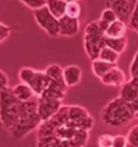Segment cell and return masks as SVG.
Wrapping results in <instances>:
<instances>
[{
	"label": "cell",
	"mask_w": 138,
	"mask_h": 147,
	"mask_svg": "<svg viewBox=\"0 0 138 147\" xmlns=\"http://www.w3.org/2000/svg\"><path fill=\"white\" fill-rule=\"evenodd\" d=\"M83 46L91 60L98 58L100 51L105 46V31L100 27L98 21L86 25L83 37Z\"/></svg>",
	"instance_id": "277c9868"
},
{
	"label": "cell",
	"mask_w": 138,
	"mask_h": 147,
	"mask_svg": "<svg viewBox=\"0 0 138 147\" xmlns=\"http://www.w3.org/2000/svg\"><path fill=\"white\" fill-rule=\"evenodd\" d=\"M66 1H68V2H69V1H71V0H66Z\"/></svg>",
	"instance_id": "836d02e7"
},
{
	"label": "cell",
	"mask_w": 138,
	"mask_h": 147,
	"mask_svg": "<svg viewBox=\"0 0 138 147\" xmlns=\"http://www.w3.org/2000/svg\"><path fill=\"white\" fill-rule=\"evenodd\" d=\"M82 69L77 65H69L64 68V83L67 88L77 86L82 80Z\"/></svg>",
	"instance_id": "8fae6325"
},
{
	"label": "cell",
	"mask_w": 138,
	"mask_h": 147,
	"mask_svg": "<svg viewBox=\"0 0 138 147\" xmlns=\"http://www.w3.org/2000/svg\"><path fill=\"white\" fill-rule=\"evenodd\" d=\"M102 120L109 127H122L135 118V113L130 103L121 98L111 100L102 111Z\"/></svg>",
	"instance_id": "7a4b0ae2"
},
{
	"label": "cell",
	"mask_w": 138,
	"mask_h": 147,
	"mask_svg": "<svg viewBox=\"0 0 138 147\" xmlns=\"http://www.w3.org/2000/svg\"><path fill=\"white\" fill-rule=\"evenodd\" d=\"M127 37L119 38V39H111V38L105 37V45L110 47L111 49L115 51L118 54L121 55L126 49L127 46Z\"/></svg>",
	"instance_id": "ac0fdd59"
},
{
	"label": "cell",
	"mask_w": 138,
	"mask_h": 147,
	"mask_svg": "<svg viewBox=\"0 0 138 147\" xmlns=\"http://www.w3.org/2000/svg\"><path fill=\"white\" fill-rule=\"evenodd\" d=\"M137 0H107V8L111 9L120 21L128 25Z\"/></svg>",
	"instance_id": "52a82bcc"
},
{
	"label": "cell",
	"mask_w": 138,
	"mask_h": 147,
	"mask_svg": "<svg viewBox=\"0 0 138 147\" xmlns=\"http://www.w3.org/2000/svg\"><path fill=\"white\" fill-rule=\"evenodd\" d=\"M9 88V78L2 70L0 69V92Z\"/></svg>",
	"instance_id": "83f0119b"
},
{
	"label": "cell",
	"mask_w": 138,
	"mask_h": 147,
	"mask_svg": "<svg viewBox=\"0 0 138 147\" xmlns=\"http://www.w3.org/2000/svg\"><path fill=\"white\" fill-rule=\"evenodd\" d=\"M33 17L38 26L52 38L59 36V22L50 13L46 7L33 11Z\"/></svg>",
	"instance_id": "8992f818"
},
{
	"label": "cell",
	"mask_w": 138,
	"mask_h": 147,
	"mask_svg": "<svg viewBox=\"0 0 138 147\" xmlns=\"http://www.w3.org/2000/svg\"><path fill=\"white\" fill-rule=\"evenodd\" d=\"M18 78L20 83H25L31 87V89L35 91L37 97H40L44 92V90L48 88L51 80H50L44 71H38L33 68L25 67L22 68L18 72Z\"/></svg>",
	"instance_id": "5b68a950"
},
{
	"label": "cell",
	"mask_w": 138,
	"mask_h": 147,
	"mask_svg": "<svg viewBox=\"0 0 138 147\" xmlns=\"http://www.w3.org/2000/svg\"><path fill=\"white\" fill-rule=\"evenodd\" d=\"M137 1H138V0H137Z\"/></svg>",
	"instance_id": "d590c367"
},
{
	"label": "cell",
	"mask_w": 138,
	"mask_h": 147,
	"mask_svg": "<svg viewBox=\"0 0 138 147\" xmlns=\"http://www.w3.org/2000/svg\"><path fill=\"white\" fill-rule=\"evenodd\" d=\"M71 1H78V2H79V1H80V0H71Z\"/></svg>",
	"instance_id": "d6a6232c"
},
{
	"label": "cell",
	"mask_w": 138,
	"mask_h": 147,
	"mask_svg": "<svg viewBox=\"0 0 138 147\" xmlns=\"http://www.w3.org/2000/svg\"><path fill=\"white\" fill-rule=\"evenodd\" d=\"M138 72V52L135 54L134 58H133V61L130 65V78H133L135 74Z\"/></svg>",
	"instance_id": "f1b7e54d"
},
{
	"label": "cell",
	"mask_w": 138,
	"mask_h": 147,
	"mask_svg": "<svg viewBox=\"0 0 138 147\" xmlns=\"http://www.w3.org/2000/svg\"><path fill=\"white\" fill-rule=\"evenodd\" d=\"M99 59H102L104 61H107L109 63H112V65H117L119 58H120V54H118L115 51L111 49L108 46H104L99 53V56H98Z\"/></svg>",
	"instance_id": "ffe728a7"
},
{
	"label": "cell",
	"mask_w": 138,
	"mask_h": 147,
	"mask_svg": "<svg viewBox=\"0 0 138 147\" xmlns=\"http://www.w3.org/2000/svg\"><path fill=\"white\" fill-rule=\"evenodd\" d=\"M137 97H138V91L136 90L134 85L130 83V81H127L121 87L120 94H119V98H121L122 100H124L127 103H132Z\"/></svg>",
	"instance_id": "2e32d148"
},
{
	"label": "cell",
	"mask_w": 138,
	"mask_h": 147,
	"mask_svg": "<svg viewBox=\"0 0 138 147\" xmlns=\"http://www.w3.org/2000/svg\"><path fill=\"white\" fill-rule=\"evenodd\" d=\"M127 28H128L127 24L118 20L107 27V29L105 30V37L111 38V39H119V38L126 37Z\"/></svg>",
	"instance_id": "4fadbf2b"
},
{
	"label": "cell",
	"mask_w": 138,
	"mask_h": 147,
	"mask_svg": "<svg viewBox=\"0 0 138 147\" xmlns=\"http://www.w3.org/2000/svg\"><path fill=\"white\" fill-rule=\"evenodd\" d=\"M113 136L111 134H102L97 140L98 147H112Z\"/></svg>",
	"instance_id": "cb8c5ba5"
},
{
	"label": "cell",
	"mask_w": 138,
	"mask_h": 147,
	"mask_svg": "<svg viewBox=\"0 0 138 147\" xmlns=\"http://www.w3.org/2000/svg\"><path fill=\"white\" fill-rule=\"evenodd\" d=\"M127 141L132 147H138V125L133 127L127 134Z\"/></svg>",
	"instance_id": "603a6c76"
},
{
	"label": "cell",
	"mask_w": 138,
	"mask_h": 147,
	"mask_svg": "<svg viewBox=\"0 0 138 147\" xmlns=\"http://www.w3.org/2000/svg\"><path fill=\"white\" fill-rule=\"evenodd\" d=\"M44 73L51 81L65 84L64 83V68H61L59 65L54 63V65H48L44 70Z\"/></svg>",
	"instance_id": "e0dca14e"
},
{
	"label": "cell",
	"mask_w": 138,
	"mask_h": 147,
	"mask_svg": "<svg viewBox=\"0 0 138 147\" xmlns=\"http://www.w3.org/2000/svg\"><path fill=\"white\" fill-rule=\"evenodd\" d=\"M115 65H112L107 61H104L99 58H96V59L92 60V71H93L94 75L100 80L108 71H110Z\"/></svg>",
	"instance_id": "9a60e30c"
},
{
	"label": "cell",
	"mask_w": 138,
	"mask_h": 147,
	"mask_svg": "<svg viewBox=\"0 0 138 147\" xmlns=\"http://www.w3.org/2000/svg\"><path fill=\"white\" fill-rule=\"evenodd\" d=\"M118 20L119 18H118V16L115 15V13H114L111 9L107 8L102 12V15H100L99 20H98V23H99L100 27H102V28L104 29V31H105L109 25H111L115 21H118Z\"/></svg>",
	"instance_id": "d6986e66"
},
{
	"label": "cell",
	"mask_w": 138,
	"mask_h": 147,
	"mask_svg": "<svg viewBox=\"0 0 138 147\" xmlns=\"http://www.w3.org/2000/svg\"><path fill=\"white\" fill-rule=\"evenodd\" d=\"M135 118L138 119V112H137V113H135Z\"/></svg>",
	"instance_id": "1f68e13d"
},
{
	"label": "cell",
	"mask_w": 138,
	"mask_h": 147,
	"mask_svg": "<svg viewBox=\"0 0 138 147\" xmlns=\"http://www.w3.org/2000/svg\"><path fill=\"white\" fill-rule=\"evenodd\" d=\"M42 123L38 115V97L31 101L23 102L22 112L16 123L14 125L10 133L15 140H20L28 135L31 131L38 129Z\"/></svg>",
	"instance_id": "6da1fadb"
},
{
	"label": "cell",
	"mask_w": 138,
	"mask_h": 147,
	"mask_svg": "<svg viewBox=\"0 0 138 147\" xmlns=\"http://www.w3.org/2000/svg\"><path fill=\"white\" fill-rule=\"evenodd\" d=\"M100 82L106 86H112V87H122L126 82L127 78L124 71L120 69L118 65L113 67L112 69L108 71L107 73L100 78Z\"/></svg>",
	"instance_id": "9c48e42d"
},
{
	"label": "cell",
	"mask_w": 138,
	"mask_h": 147,
	"mask_svg": "<svg viewBox=\"0 0 138 147\" xmlns=\"http://www.w3.org/2000/svg\"><path fill=\"white\" fill-rule=\"evenodd\" d=\"M128 141L125 135H114L113 136V144L112 147H127Z\"/></svg>",
	"instance_id": "484cf974"
},
{
	"label": "cell",
	"mask_w": 138,
	"mask_h": 147,
	"mask_svg": "<svg viewBox=\"0 0 138 147\" xmlns=\"http://www.w3.org/2000/svg\"><path fill=\"white\" fill-rule=\"evenodd\" d=\"M128 28L133 29L135 31H138V1L136 5H135V9L133 11V14L130 18V22H128Z\"/></svg>",
	"instance_id": "d4e9b609"
},
{
	"label": "cell",
	"mask_w": 138,
	"mask_h": 147,
	"mask_svg": "<svg viewBox=\"0 0 138 147\" xmlns=\"http://www.w3.org/2000/svg\"><path fill=\"white\" fill-rule=\"evenodd\" d=\"M63 107V101L57 99L38 97V115L41 121L44 123L51 119Z\"/></svg>",
	"instance_id": "ba28073f"
},
{
	"label": "cell",
	"mask_w": 138,
	"mask_h": 147,
	"mask_svg": "<svg viewBox=\"0 0 138 147\" xmlns=\"http://www.w3.org/2000/svg\"><path fill=\"white\" fill-rule=\"evenodd\" d=\"M66 15L72 18H79L81 15V5L78 1H69L66 8Z\"/></svg>",
	"instance_id": "44dd1931"
},
{
	"label": "cell",
	"mask_w": 138,
	"mask_h": 147,
	"mask_svg": "<svg viewBox=\"0 0 138 147\" xmlns=\"http://www.w3.org/2000/svg\"><path fill=\"white\" fill-rule=\"evenodd\" d=\"M20 1L33 11L46 7V0H20Z\"/></svg>",
	"instance_id": "7402d4cb"
},
{
	"label": "cell",
	"mask_w": 138,
	"mask_h": 147,
	"mask_svg": "<svg viewBox=\"0 0 138 147\" xmlns=\"http://www.w3.org/2000/svg\"><path fill=\"white\" fill-rule=\"evenodd\" d=\"M137 33H138V31H137Z\"/></svg>",
	"instance_id": "e575fe53"
},
{
	"label": "cell",
	"mask_w": 138,
	"mask_h": 147,
	"mask_svg": "<svg viewBox=\"0 0 138 147\" xmlns=\"http://www.w3.org/2000/svg\"><path fill=\"white\" fill-rule=\"evenodd\" d=\"M130 83L134 85V87L136 88V90L138 91V78H130Z\"/></svg>",
	"instance_id": "4dcf8cb0"
},
{
	"label": "cell",
	"mask_w": 138,
	"mask_h": 147,
	"mask_svg": "<svg viewBox=\"0 0 138 147\" xmlns=\"http://www.w3.org/2000/svg\"><path fill=\"white\" fill-rule=\"evenodd\" d=\"M22 104L23 102L14 97L10 87L0 92V123L8 131L16 123L22 112Z\"/></svg>",
	"instance_id": "3957f363"
},
{
	"label": "cell",
	"mask_w": 138,
	"mask_h": 147,
	"mask_svg": "<svg viewBox=\"0 0 138 147\" xmlns=\"http://www.w3.org/2000/svg\"><path fill=\"white\" fill-rule=\"evenodd\" d=\"M68 1L66 0H46V8L53 16L57 20L66 15V8Z\"/></svg>",
	"instance_id": "5bb4252c"
},
{
	"label": "cell",
	"mask_w": 138,
	"mask_h": 147,
	"mask_svg": "<svg viewBox=\"0 0 138 147\" xmlns=\"http://www.w3.org/2000/svg\"><path fill=\"white\" fill-rule=\"evenodd\" d=\"M130 106H132L133 111H134V113H137V112H138V97L135 99L133 102L130 103Z\"/></svg>",
	"instance_id": "f546056e"
},
{
	"label": "cell",
	"mask_w": 138,
	"mask_h": 147,
	"mask_svg": "<svg viewBox=\"0 0 138 147\" xmlns=\"http://www.w3.org/2000/svg\"><path fill=\"white\" fill-rule=\"evenodd\" d=\"M11 90H12L14 97L20 102H28V101H31L35 98H37V94L31 89V87L25 83L16 84L11 88Z\"/></svg>",
	"instance_id": "7c38bea8"
},
{
	"label": "cell",
	"mask_w": 138,
	"mask_h": 147,
	"mask_svg": "<svg viewBox=\"0 0 138 147\" xmlns=\"http://www.w3.org/2000/svg\"><path fill=\"white\" fill-rule=\"evenodd\" d=\"M59 22V36L61 37H74L80 30L79 18H72L67 15L58 20Z\"/></svg>",
	"instance_id": "30bf717a"
},
{
	"label": "cell",
	"mask_w": 138,
	"mask_h": 147,
	"mask_svg": "<svg viewBox=\"0 0 138 147\" xmlns=\"http://www.w3.org/2000/svg\"><path fill=\"white\" fill-rule=\"evenodd\" d=\"M11 33V28L7 25L0 23V43L5 41Z\"/></svg>",
	"instance_id": "4316f807"
}]
</instances>
